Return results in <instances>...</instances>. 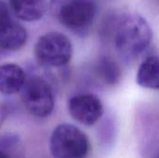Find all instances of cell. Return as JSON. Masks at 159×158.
Wrapping results in <instances>:
<instances>
[{"label": "cell", "instance_id": "cell-1", "mask_svg": "<svg viewBox=\"0 0 159 158\" xmlns=\"http://www.w3.org/2000/svg\"><path fill=\"white\" fill-rule=\"evenodd\" d=\"M113 35L120 58L126 62H131L149 47L152 30L147 20L141 15L127 14L116 20Z\"/></svg>", "mask_w": 159, "mask_h": 158}, {"label": "cell", "instance_id": "cell-2", "mask_svg": "<svg viewBox=\"0 0 159 158\" xmlns=\"http://www.w3.org/2000/svg\"><path fill=\"white\" fill-rule=\"evenodd\" d=\"M49 150L54 158H86L89 152V142L77 127L61 124L50 136Z\"/></svg>", "mask_w": 159, "mask_h": 158}, {"label": "cell", "instance_id": "cell-3", "mask_svg": "<svg viewBox=\"0 0 159 158\" xmlns=\"http://www.w3.org/2000/svg\"><path fill=\"white\" fill-rule=\"evenodd\" d=\"M54 8L58 20L75 33L88 31L97 13L93 0H57Z\"/></svg>", "mask_w": 159, "mask_h": 158}, {"label": "cell", "instance_id": "cell-4", "mask_svg": "<svg viewBox=\"0 0 159 158\" xmlns=\"http://www.w3.org/2000/svg\"><path fill=\"white\" fill-rule=\"evenodd\" d=\"M73 46L70 39L59 32L42 34L34 45V56L37 61L48 67H62L72 58Z\"/></svg>", "mask_w": 159, "mask_h": 158}, {"label": "cell", "instance_id": "cell-5", "mask_svg": "<svg viewBox=\"0 0 159 158\" xmlns=\"http://www.w3.org/2000/svg\"><path fill=\"white\" fill-rule=\"evenodd\" d=\"M22 102L27 111L40 118L50 115L55 101L51 86L40 76H31L26 79L22 88Z\"/></svg>", "mask_w": 159, "mask_h": 158}, {"label": "cell", "instance_id": "cell-6", "mask_svg": "<svg viewBox=\"0 0 159 158\" xmlns=\"http://www.w3.org/2000/svg\"><path fill=\"white\" fill-rule=\"evenodd\" d=\"M68 110L75 121L85 126L97 123L104 112L101 99L91 93H80L71 97L68 102Z\"/></svg>", "mask_w": 159, "mask_h": 158}, {"label": "cell", "instance_id": "cell-7", "mask_svg": "<svg viewBox=\"0 0 159 158\" xmlns=\"http://www.w3.org/2000/svg\"><path fill=\"white\" fill-rule=\"evenodd\" d=\"M23 69L16 63L0 65V93L12 95L20 91L26 82Z\"/></svg>", "mask_w": 159, "mask_h": 158}, {"label": "cell", "instance_id": "cell-8", "mask_svg": "<svg viewBox=\"0 0 159 158\" xmlns=\"http://www.w3.org/2000/svg\"><path fill=\"white\" fill-rule=\"evenodd\" d=\"M27 31L12 19L0 26V48L7 51L20 49L27 41Z\"/></svg>", "mask_w": 159, "mask_h": 158}, {"label": "cell", "instance_id": "cell-9", "mask_svg": "<svg viewBox=\"0 0 159 158\" xmlns=\"http://www.w3.org/2000/svg\"><path fill=\"white\" fill-rule=\"evenodd\" d=\"M8 3L15 17L23 21H36L47 10L45 0H8Z\"/></svg>", "mask_w": 159, "mask_h": 158}, {"label": "cell", "instance_id": "cell-10", "mask_svg": "<svg viewBox=\"0 0 159 158\" xmlns=\"http://www.w3.org/2000/svg\"><path fill=\"white\" fill-rule=\"evenodd\" d=\"M136 82L144 88L159 90L158 56H150L142 62L136 74Z\"/></svg>", "mask_w": 159, "mask_h": 158}, {"label": "cell", "instance_id": "cell-11", "mask_svg": "<svg viewBox=\"0 0 159 158\" xmlns=\"http://www.w3.org/2000/svg\"><path fill=\"white\" fill-rule=\"evenodd\" d=\"M96 76L105 85L114 86L120 80L121 70L117 62L108 56L101 57L95 65Z\"/></svg>", "mask_w": 159, "mask_h": 158}, {"label": "cell", "instance_id": "cell-12", "mask_svg": "<svg viewBox=\"0 0 159 158\" xmlns=\"http://www.w3.org/2000/svg\"><path fill=\"white\" fill-rule=\"evenodd\" d=\"M11 20L10 8L4 0H0V26Z\"/></svg>", "mask_w": 159, "mask_h": 158}, {"label": "cell", "instance_id": "cell-13", "mask_svg": "<svg viewBox=\"0 0 159 158\" xmlns=\"http://www.w3.org/2000/svg\"><path fill=\"white\" fill-rule=\"evenodd\" d=\"M0 158H11L9 156V155L7 153H6L4 150H2L0 148Z\"/></svg>", "mask_w": 159, "mask_h": 158}, {"label": "cell", "instance_id": "cell-14", "mask_svg": "<svg viewBox=\"0 0 159 158\" xmlns=\"http://www.w3.org/2000/svg\"><path fill=\"white\" fill-rule=\"evenodd\" d=\"M153 158H159V153H157V155H156V156H155Z\"/></svg>", "mask_w": 159, "mask_h": 158}]
</instances>
